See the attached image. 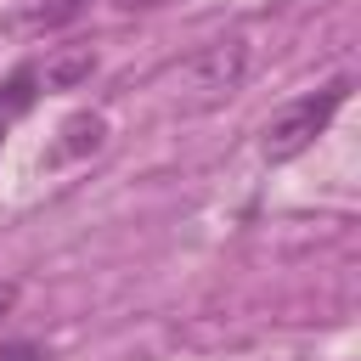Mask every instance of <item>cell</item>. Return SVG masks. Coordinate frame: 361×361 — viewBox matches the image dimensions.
Returning <instances> with one entry per match:
<instances>
[{
  "mask_svg": "<svg viewBox=\"0 0 361 361\" xmlns=\"http://www.w3.org/2000/svg\"><path fill=\"white\" fill-rule=\"evenodd\" d=\"M344 96H350V79H333V85H322L316 96H299V102H288L271 124H265V135H259V152L271 158V164H293L327 124H333V113L344 107Z\"/></svg>",
  "mask_w": 361,
  "mask_h": 361,
  "instance_id": "cell-1",
  "label": "cell"
},
{
  "mask_svg": "<svg viewBox=\"0 0 361 361\" xmlns=\"http://www.w3.org/2000/svg\"><path fill=\"white\" fill-rule=\"evenodd\" d=\"M243 73H248V45L243 39H214V45H203L192 56L186 85L197 90V102H220V96H231L243 85Z\"/></svg>",
  "mask_w": 361,
  "mask_h": 361,
  "instance_id": "cell-2",
  "label": "cell"
},
{
  "mask_svg": "<svg viewBox=\"0 0 361 361\" xmlns=\"http://www.w3.org/2000/svg\"><path fill=\"white\" fill-rule=\"evenodd\" d=\"M102 141H107V118H102V113H73V118H62V130H56L51 164H73V158L96 152Z\"/></svg>",
  "mask_w": 361,
  "mask_h": 361,
  "instance_id": "cell-3",
  "label": "cell"
},
{
  "mask_svg": "<svg viewBox=\"0 0 361 361\" xmlns=\"http://www.w3.org/2000/svg\"><path fill=\"white\" fill-rule=\"evenodd\" d=\"M34 96H39V68L34 62H23L6 85H0V118L11 124V118H23L28 107H34Z\"/></svg>",
  "mask_w": 361,
  "mask_h": 361,
  "instance_id": "cell-4",
  "label": "cell"
},
{
  "mask_svg": "<svg viewBox=\"0 0 361 361\" xmlns=\"http://www.w3.org/2000/svg\"><path fill=\"white\" fill-rule=\"evenodd\" d=\"M85 11H90V0H34L28 28H68V23H79Z\"/></svg>",
  "mask_w": 361,
  "mask_h": 361,
  "instance_id": "cell-5",
  "label": "cell"
},
{
  "mask_svg": "<svg viewBox=\"0 0 361 361\" xmlns=\"http://www.w3.org/2000/svg\"><path fill=\"white\" fill-rule=\"evenodd\" d=\"M90 68H96V56H90V51H73V56L51 62V68H45V79H51V85H73V79H85Z\"/></svg>",
  "mask_w": 361,
  "mask_h": 361,
  "instance_id": "cell-6",
  "label": "cell"
},
{
  "mask_svg": "<svg viewBox=\"0 0 361 361\" xmlns=\"http://www.w3.org/2000/svg\"><path fill=\"white\" fill-rule=\"evenodd\" d=\"M0 361H45V350L28 338H11V344H0Z\"/></svg>",
  "mask_w": 361,
  "mask_h": 361,
  "instance_id": "cell-7",
  "label": "cell"
},
{
  "mask_svg": "<svg viewBox=\"0 0 361 361\" xmlns=\"http://www.w3.org/2000/svg\"><path fill=\"white\" fill-rule=\"evenodd\" d=\"M11 305H17V288H11V282H0V322H6V310H11Z\"/></svg>",
  "mask_w": 361,
  "mask_h": 361,
  "instance_id": "cell-8",
  "label": "cell"
},
{
  "mask_svg": "<svg viewBox=\"0 0 361 361\" xmlns=\"http://www.w3.org/2000/svg\"><path fill=\"white\" fill-rule=\"evenodd\" d=\"M113 6H124V11H147V6H164V0H113Z\"/></svg>",
  "mask_w": 361,
  "mask_h": 361,
  "instance_id": "cell-9",
  "label": "cell"
},
{
  "mask_svg": "<svg viewBox=\"0 0 361 361\" xmlns=\"http://www.w3.org/2000/svg\"><path fill=\"white\" fill-rule=\"evenodd\" d=\"M6 130H11V124H6V118H0V141H6Z\"/></svg>",
  "mask_w": 361,
  "mask_h": 361,
  "instance_id": "cell-10",
  "label": "cell"
}]
</instances>
